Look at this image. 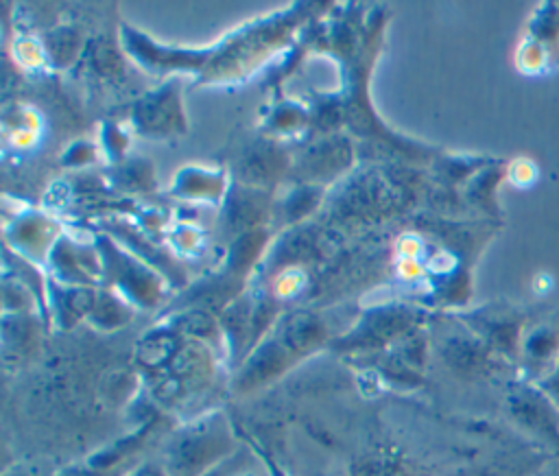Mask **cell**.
<instances>
[{
    "label": "cell",
    "mask_w": 559,
    "mask_h": 476,
    "mask_svg": "<svg viewBox=\"0 0 559 476\" xmlns=\"http://www.w3.org/2000/svg\"><path fill=\"white\" fill-rule=\"evenodd\" d=\"M507 408L524 432L559 452V408L544 386L515 382L507 395Z\"/></svg>",
    "instance_id": "6da1fadb"
},
{
    "label": "cell",
    "mask_w": 559,
    "mask_h": 476,
    "mask_svg": "<svg viewBox=\"0 0 559 476\" xmlns=\"http://www.w3.org/2000/svg\"><path fill=\"white\" fill-rule=\"evenodd\" d=\"M515 63L520 72L533 76L559 68V2L539 4L531 17V31L520 41Z\"/></svg>",
    "instance_id": "7a4b0ae2"
},
{
    "label": "cell",
    "mask_w": 559,
    "mask_h": 476,
    "mask_svg": "<svg viewBox=\"0 0 559 476\" xmlns=\"http://www.w3.org/2000/svg\"><path fill=\"white\" fill-rule=\"evenodd\" d=\"M520 354L531 369L550 376L559 362V314L546 317L524 332Z\"/></svg>",
    "instance_id": "3957f363"
},
{
    "label": "cell",
    "mask_w": 559,
    "mask_h": 476,
    "mask_svg": "<svg viewBox=\"0 0 559 476\" xmlns=\"http://www.w3.org/2000/svg\"><path fill=\"white\" fill-rule=\"evenodd\" d=\"M507 177H509V181H511L513 186H518V188H528V186H533V183L537 181L539 170H537V166H535L533 159H528V157H518V159H513V162L509 164Z\"/></svg>",
    "instance_id": "277c9868"
},
{
    "label": "cell",
    "mask_w": 559,
    "mask_h": 476,
    "mask_svg": "<svg viewBox=\"0 0 559 476\" xmlns=\"http://www.w3.org/2000/svg\"><path fill=\"white\" fill-rule=\"evenodd\" d=\"M356 476H411V474L389 459H369L356 472Z\"/></svg>",
    "instance_id": "5b68a950"
},
{
    "label": "cell",
    "mask_w": 559,
    "mask_h": 476,
    "mask_svg": "<svg viewBox=\"0 0 559 476\" xmlns=\"http://www.w3.org/2000/svg\"><path fill=\"white\" fill-rule=\"evenodd\" d=\"M131 476H164V474L159 469H155V467H142V469H138Z\"/></svg>",
    "instance_id": "8992f818"
},
{
    "label": "cell",
    "mask_w": 559,
    "mask_h": 476,
    "mask_svg": "<svg viewBox=\"0 0 559 476\" xmlns=\"http://www.w3.org/2000/svg\"><path fill=\"white\" fill-rule=\"evenodd\" d=\"M542 476H559V463L555 465V467H550L546 474H542Z\"/></svg>",
    "instance_id": "52a82bcc"
}]
</instances>
